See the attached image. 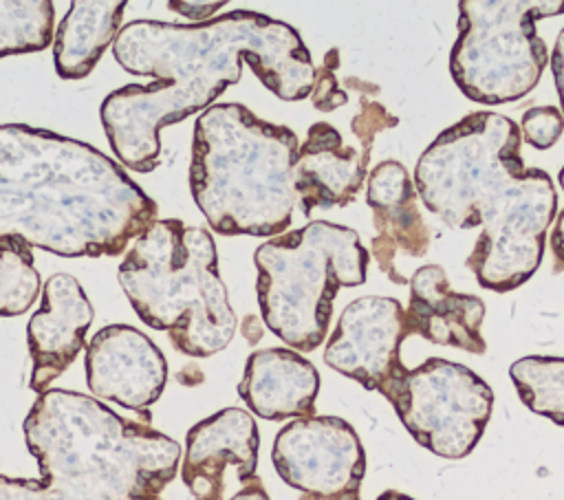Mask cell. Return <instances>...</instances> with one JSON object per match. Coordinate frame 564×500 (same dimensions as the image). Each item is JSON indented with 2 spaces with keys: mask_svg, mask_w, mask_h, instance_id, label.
<instances>
[{
  "mask_svg": "<svg viewBox=\"0 0 564 500\" xmlns=\"http://www.w3.org/2000/svg\"><path fill=\"white\" fill-rule=\"evenodd\" d=\"M337 59H339V48H330L324 55V62H322L319 70H315V86H313V93H311V101L322 112L335 110V108H339L348 101L346 90L335 79Z\"/></svg>",
  "mask_w": 564,
  "mask_h": 500,
  "instance_id": "obj_25",
  "label": "cell"
},
{
  "mask_svg": "<svg viewBox=\"0 0 564 500\" xmlns=\"http://www.w3.org/2000/svg\"><path fill=\"white\" fill-rule=\"evenodd\" d=\"M271 460L300 500H359L366 454L357 432L339 416H302L275 436Z\"/></svg>",
  "mask_w": 564,
  "mask_h": 500,
  "instance_id": "obj_11",
  "label": "cell"
},
{
  "mask_svg": "<svg viewBox=\"0 0 564 500\" xmlns=\"http://www.w3.org/2000/svg\"><path fill=\"white\" fill-rule=\"evenodd\" d=\"M317 392L315 366L291 348L251 352L238 383V394L247 407L267 421L313 416Z\"/></svg>",
  "mask_w": 564,
  "mask_h": 500,
  "instance_id": "obj_19",
  "label": "cell"
},
{
  "mask_svg": "<svg viewBox=\"0 0 564 500\" xmlns=\"http://www.w3.org/2000/svg\"><path fill=\"white\" fill-rule=\"evenodd\" d=\"M557 181H560V187L564 189V167L560 170V176H557Z\"/></svg>",
  "mask_w": 564,
  "mask_h": 500,
  "instance_id": "obj_31",
  "label": "cell"
},
{
  "mask_svg": "<svg viewBox=\"0 0 564 500\" xmlns=\"http://www.w3.org/2000/svg\"><path fill=\"white\" fill-rule=\"evenodd\" d=\"M119 66L156 84L112 90L99 108L119 165L152 172L161 159V130L207 110L242 77V59L280 99L313 93L315 66L297 31L264 13L238 9L203 24L134 20L112 42Z\"/></svg>",
  "mask_w": 564,
  "mask_h": 500,
  "instance_id": "obj_1",
  "label": "cell"
},
{
  "mask_svg": "<svg viewBox=\"0 0 564 500\" xmlns=\"http://www.w3.org/2000/svg\"><path fill=\"white\" fill-rule=\"evenodd\" d=\"M410 335L412 328L399 300L366 295L341 311L326 341L324 361L390 401L408 370L401 361V344Z\"/></svg>",
  "mask_w": 564,
  "mask_h": 500,
  "instance_id": "obj_13",
  "label": "cell"
},
{
  "mask_svg": "<svg viewBox=\"0 0 564 500\" xmlns=\"http://www.w3.org/2000/svg\"><path fill=\"white\" fill-rule=\"evenodd\" d=\"M291 128L256 117L242 104H214L194 123L189 189L216 233L275 238L297 205Z\"/></svg>",
  "mask_w": 564,
  "mask_h": 500,
  "instance_id": "obj_4",
  "label": "cell"
},
{
  "mask_svg": "<svg viewBox=\"0 0 564 500\" xmlns=\"http://www.w3.org/2000/svg\"><path fill=\"white\" fill-rule=\"evenodd\" d=\"M377 500H414V498H410V496H405V493H399V491L390 489V491H383Z\"/></svg>",
  "mask_w": 564,
  "mask_h": 500,
  "instance_id": "obj_30",
  "label": "cell"
},
{
  "mask_svg": "<svg viewBox=\"0 0 564 500\" xmlns=\"http://www.w3.org/2000/svg\"><path fill=\"white\" fill-rule=\"evenodd\" d=\"M229 500H269V496H267L262 482L258 480V476H253L247 482H242V489L236 496H231Z\"/></svg>",
  "mask_w": 564,
  "mask_h": 500,
  "instance_id": "obj_29",
  "label": "cell"
},
{
  "mask_svg": "<svg viewBox=\"0 0 564 500\" xmlns=\"http://www.w3.org/2000/svg\"><path fill=\"white\" fill-rule=\"evenodd\" d=\"M123 0H75L55 29L53 59L62 79H84L121 31Z\"/></svg>",
  "mask_w": 564,
  "mask_h": 500,
  "instance_id": "obj_20",
  "label": "cell"
},
{
  "mask_svg": "<svg viewBox=\"0 0 564 500\" xmlns=\"http://www.w3.org/2000/svg\"><path fill=\"white\" fill-rule=\"evenodd\" d=\"M119 284L150 328L187 357L220 352L236 333L214 238L176 218L150 222L119 264Z\"/></svg>",
  "mask_w": 564,
  "mask_h": 500,
  "instance_id": "obj_5",
  "label": "cell"
},
{
  "mask_svg": "<svg viewBox=\"0 0 564 500\" xmlns=\"http://www.w3.org/2000/svg\"><path fill=\"white\" fill-rule=\"evenodd\" d=\"M564 13V0H460L449 73L478 104H511L529 95L549 62L535 22Z\"/></svg>",
  "mask_w": 564,
  "mask_h": 500,
  "instance_id": "obj_7",
  "label": "cell"
},
{
  "mask_svg": "<svg viewBox=\"0 0 564 500\" xmlns=\"http://www.w3.org/2000/svg\"><path fill=\"white\" fill-rule=\"evenodd\" d=\"M84 361L90 392L128 410L150 407L167 381V363L159 346L128 324H110L95 333Z\"/></svg>",
  "mask_w": 564,
  "mask_h": 500,
  "instance_id": "obj_14",
  "label": "cell"
},
{
  "mask_svg": "<svg viewBox=\"0 0 564 500\" xmlns=\"http://www.w3.org/2000/svg\"><path fill=\"white\" fill-rule=\"evenodd\" d=\"M551 70L555 79V88L560 95V106H562V117H564V29L555 37V46L551 53Z\"/></svg>",
  "mask_w": 564,
  "mask_h": 500,
  "instance_id": "obj_27",
  "label": "cell"
},
{
  "mask_svg": "<svg viewBox=\"0 0 564 500\" xmlns=\"http://www.w3.org/2000/svg\"><path fill=\"white\" fill-rule=\"evenodd\" d=\"M399 123V117L372 97H359L350 130L359 145L344 143L339 130L326 121L308 128L306 141L297 148L293 163V185L302 214L313 209L341 207L355 200L368 178V163L375 137Z\"/></svg>",
  "mask_w": 564,
  "mask_h": 500,
  "instance_id": "obj_12",
  "label": "cell"
},
{
  "mask_svg": "<svg viewBox=\"0 0 564 500\" xmlns=\"http://www.w3.org/2000/svg\"><path fill=\"white\" fill-rule=\"evenodd\" d=\"M509 374L531 412L564 425V357L529 355L513 361Z\"/></svg>",
  "mask_w": 564,
  "mask_h": 500,
  "instance_id": "obj_21",
  "label": "cell"
},
{
  "mask_svg": "<svg viewBox=\"0 0 564 500\" xmlns=\"http://www.w3.org/2000/svg\"><path fill=\"white\" fill-rule=\"evenodd\" d=\"M549 242H551V251H553V271L562 273L564 271V209L560 211V216L553 222Z\"/></svg>",
  "mask_w": 564,
  "mask_h": 500,
  "instance_id": "obj_28",
  "label": "cell"
},
{
  "mask_svg": "<svg viewBox=\"0 0 564 500\" xmlns=\"http://www.w3.org/2000/svg\"><path fill=\"white\" fill-rule=\"evenodd\" d=\"M40 293L33 249L15 238H0V315L26 313Z\"/></svg>",
  "mask_w": 564,
  "mask_h": 500,
  "instance_id": "obj_23",
  "label": "cell"
},
{
  "mask_svg": "<svg viewBox=\"0 0 564 500\" xmlns=\"http://www.w3.org/2000/svg\"><path fill=\"white\" fill-rule=\"evenodd\" d=\"M520 137L535 150H549L564 130V117L555 106H535L522 115Z\"/></svg>",
  "mask_w": 564,
  "mask_h": 500,
  "instance_id": "obj_24",
  "label": "cell"
},
{
  "mask_svg": "<svg viewBox=\"0 0 564 500\" xmlns=\"http://www.w3.org/2000/svg\"><path fill=\"white\" fill-rule=\"evenodd\" d=\"M53 2L0 0V57L46 48L53 42Z\"/></svg>",
  "mask_w": 564,
  "mask_h": 500,
  "instance_id": "obj_22",
  "label": "cell"
},
{
  "mask_svg": "<svg viewBox=\"0 0 564 500\" xmlns=\"http://www.w3.org/2000/svg\"><path fill=\"white\" fill-rule=\"evenodd\" d=\"M368 205L372 209L375 238L372 256L379 269L397 284H408L394 267L397 253L412 258L425 256L430 247V229L416 205V189L408 170L397 161H381L368 172Z\"/></svg>",
  "mask_w": 564,
  "mask_h": 500,
  "instance_id": "obj_17",
  "label": "cell"
},
{
  "mask_svg": "<svg viewBox=\"0 0 564 500\" xmlns=\"http://www.w3.org/2000/svg\"><path fill=\"white\" fill-rule=\"evenodd\" d=\"M93 322V306L82 284L68 273H55L44 282L42 306L26 326V344L33 361L31 390L42 394L75 361L84 348V335Z\"/></svg>",
  "mask_w": 564,
  "mask_h": 500,
  "instance_id": "obj_16",
  "label": "cell"
},
{
  "mask_svg": "<svg viewBox=\"0 0 564 500\" xmlns=\"http://www.w3.org/2000/svg\"><path fill=\"white\" fill-rule=\"evenodd\" d=\"M24 438L42 478L0 476V500H161L181 463L174 438L62 388L35 399Z\"/></svg>",
  "mask_w": 564,
  "mask_h": 500,
  "instance_id": "obj_3",
  "label": "cell"
},
{
  "mask_svg": "<svg viewBox=\"0 0 564 500\" xmlns=\"http://www.w3.org/2000/svg\"><path fill=\"white\" fill-rule=\"evenodd\" d=\"M220 7H225V2H170V9H176L181 15L194 20L196 24H203L212 18L214 11H218Z\"/></svg>",
  "mask_w": 564,
  "mask_h": 500,
  "instance_id": "obj_26",
  "label": "cell"
},
{
  "mask_svg": "<svg viewBox=\"0 0 564 500\" xmlns=\"http://www.w3.org/2000/svg\"><path fill=\"white\" fill-rule=\"evenodd\" d=\"M154 220L156 203L101 150L0 126V238L62 258L119 256Z\"/></svg>",
  "mask_w": 564,
  "mask_h": 500,
  "instance_id": "obj_2",
  "label": "cell"
},
{
  "mask_svg": "<svg viewBox=\"0 0 564 500\" xmlns=\"http://www.w3.org/2000/svg\"><path fill=\"white\" fill-rule=\"evenodd\" d=\"M410 302L405 308L412 335L438 346H454L482 355L487 344L480 335L485 302L449 286L443 267L425 264L410 278Z\"/></svg>",
  "mask_w": 564,
  "mask_h": 500,
  "instance_id": "obj_18",
  "label": "cell"
},
{
  "mask_svg": "<svg viewBox=\"0 0 564 500\" xmlns=\"http://www.w3.org/2000/svg\"><path fill=\"white\" fill-rule=\"evenodd\" d=\"M368 260L355 229L324 220L262 242L253 262L267 328L295 352L322 346L337 291L364 284Z\"/></svg>",
  "mask_w": 564,
  "mask_h": 500,
  "instance_id": "obj_6",
  "label": "cell"
},
{
  "mask_svg": "<svg viewBox=\"0 0 564 500\" xmlns=\"http://www.w3.org/2000/svg\"><path fill=\"white\" fill-rule=\"evenodd\" d=\"M390 405L421 447L456 460L478 445L494 392L467 366L432 357L405 370Z\"/></svg>",
  "mask_w": 564,
  "mask_h": 500,
  "instance_id": "obj_10",
  "label": "cell"
},
{
  "mask_svg": "<svg viewBox=\"0 0 564 500\" xmlns=\"http://www.w3.org/2000/svg\"><path fill=\"white\" fill-rule=\"evenodd\" d=\"M520 128L498 112H471L445 128L414 167V189L447 227H478V214L524 174Z\"/></svg>",
  "mask_w": 564,
  "mask_h": 500,
  "instance_id": "obj_8",
  "label": "cell"
},
{
  "mask_svg": "<svg viewBox=\"0 0 564 500\" xmlns=\"http://www.w3.org/2000/svg\"><path fill=\"white\" fill-rule=\"evenodd\" d=\"M258 427L240 407H225L198 421L185 441L181 478L194 500H223L225 471L231 465L240 482L256 476Z\"/></svg>",
  "mask_w": 564,
  "mask_h": 500,
  "instance_id": "obj_15",
  "label": "cell"
},
{
  "mask_svg": "<svg viewBox=\"0 0 564 500\" xmlns=\"http://www.w3.org/2000/svg\"><path fill=\"white\" fill-rule=\"evenodd\" d=\"M555 207L553 181L540 167H527L487 200L478 214L480 236L467 258L482 289L509 293L538 271Z\"/></svg>",
  "mask_w": 564,
  "mask_h": 500,
  "instance_id": "obj_9",
  "label": "cell"
}]
</instances>
